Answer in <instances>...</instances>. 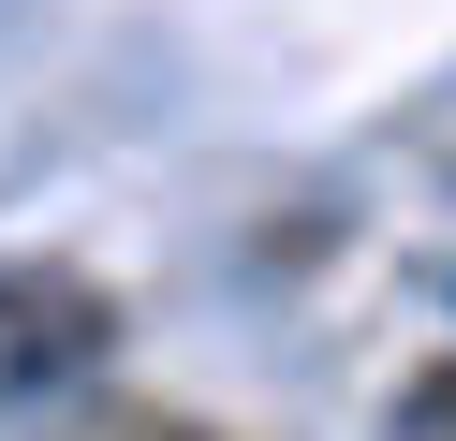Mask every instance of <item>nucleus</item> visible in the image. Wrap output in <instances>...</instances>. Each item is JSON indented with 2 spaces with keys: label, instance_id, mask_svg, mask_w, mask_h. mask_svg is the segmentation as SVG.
<instances>
[{
  "label": "nucleus",
  "instance_id": "obj_1",
  "mask_svg": "<svg viewBox=\"0 0 456 441\" xmlns=\"http://www.w3.org/2000/svg\"><path fill=\"white\" fill-rule=\"evenodd\" d=\"M118 353V294L89 265H0V412H45Z\"/></svg>",
  "mask_w": 456,
  "mask_h": 441
},
{
  "label": "nucleus",
  "instance_id": "obj_3",
  "mask_svg": "<svg viewBox=\"0 0 456 441\" xmlns=\"http://www.w3.org/2000/svg\"><path fill=\"white\" fill-rule=\"evenodd\" d=\"M89 441H236V427H207V412H162V397H133V412H103Z\"/></svg>",
  "mask_w": 456,
  "mask_h": 441
},
{
  "label": "nucleus",
  "instance_id": "obj_2",
  "mask_svg": "<svg viewBox=\"0 0 456 441\" xmlns=\"http://www.w3.org/2000/svg\"><path fill=\"white\" fill-rule=\"evenodd\" d=\"M383 441H456V353H427V368L397 382V427Z\"/></svg>",
  "mask_w": 456,
  "mask_h": 441
}]
</instances>
